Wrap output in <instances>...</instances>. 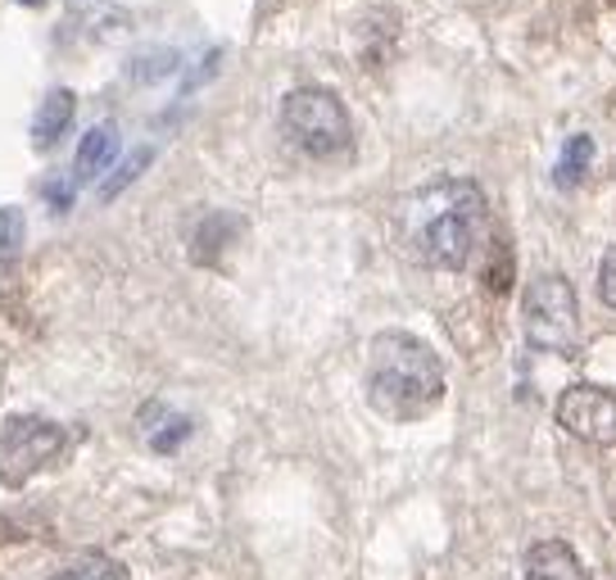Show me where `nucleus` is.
<instances>
[{
	"mask_svg": "<svg viewBox=\"0 0 616 580\" xmlns=\"http://www.w3.org/2000/svg\"><path fill=\"white\" fill-rule=\"evenodd\" d=\"M404 250L440 272H462L486 246V196L467 177H440L404 196L395 214Z\"/></svg>",
	"mask_w": 616,
	"mask_h": 580,
	"instance_id": "1",
	"label": "nucleus"
},
{
	"mask_svg": "<svg viewBox=\"0 0 616 580\" xmlns=\"http://www.w3.org/2000/svg\"><path fill=\"white\" fill-rule=\"evenodd\" d=\"M367 400L390 422H417L445 400V363L413 331H382L367 350Z\"/></svg>",
	"mask_w": 616,
	"mask_h": 580,
	"instance_id": "2",
	"label": "nucleus"
},
{
	"mask_svg": "<svg viewBox=\"0 0 616 580\" xmlns=\"http://www.w3.org/2000/svg\"><path fill=\"white\" fill-rule=\"evenodd\" d=\"M281 132L309 159H341L354 145V123L336 91L300 86L281 101Z\"/></svg>",
	"mask_w": 616,
	"mask_h": 580,
	"instance_id": "3",
	"label": "nucleus"
},
{
	"mask_svg": "<svg viewBox=\"0 0 616 580\" xmlns=\"http://www.w3.org/2000/svg\"><path fill=\"white\" fill-rule=\"evenodd\" d=\"M521 322H526V341L535 350H549V354H576L581 350L576 290L557 272H544L521 290Z\"/></svg>",
	"mask_w": 616,
	"mask_h": 580,
	"instance_id": "4",
	"label": "nucleus"
},
{
	"mask_svg": "<svg viewBox=\"0 0 616 580\" xmlns=\"http://www.w3.org/2000/svg\"><path fill=\"white\" fill-rule=\"evenodd\" d=\"M69 449V431L36 413H10L0 422V486L19 490L45 467H55Z\"/></svg>",
	"mask_w": 616,
	"mask_h": 580,
	"instance_id": "5",
	"label": "nucleus"
},
{
	"mask_svg": "<svg viewBox=\"0 0 616 580\" xmlns=\"http://www.w3.org/2000/svg\"><path fill=\"white\" fill-rule=\"evenodd\" d=\"M553 417L562 431H572L576 441L616 449V395L603 391V385H572V391H562Z\"/></svg>",
	"mask_w": 616,
	"mask_h": 580,
	"instance_id": "6",
	"label": "nucleus"
},
{
	"mask_svg": "<svg viewBox=\"0 0 616 580\" xmlns=\"http://www.w3.org/2000/svg\"><path fill=\"white\" fill-rule=\"evenodd\" d=\"M118 159V123H96L82 141H77V155H73V182L86 186L105 177V168Z\"/></svg>",
	"mask_w": 616,
	"mask_h": 580,
	"instance_id": "7",
	"label": "nucleus"
},
{
	"mask_svg": "<svg viewBox=\"0 0 616 580\" xmlns=\"http://www.w3.org/2000/svg\"><path fill=\"white\" fill-rule=\"evenodd\" d=\"M73 114H77V95H73L69 86H51V91H45L41 110L32 114V145H36L41 155L60 145V136H64L69 123H73Z\"/></svg>",
	"mask_w": 616,
	"mask_h": 580,
	"instance_id": "8",
	"label": "nucleus"
},
{
	"mask_svg": "<svg viewBox=\"0 0 616 580\" xmlns=\"http://www.w3.org/2000/svg\"><path fill=\"white\" fill-rule=\"evenodd\" d=\"M526 580H589L576 549L562 540H544L526 553Z\"/></svg>",
	"mask_w": 616,
	"mask_h": 580,
	"instance_id": "9",
	"label": "nucleus"
},
{
	"mask_svg": "<svg viewBox=\"0 0 616 580\" xmlns=\"http://www.w3.org/2000/svg\"><path fill=\"white\" fill-rule=\"evenodd\" d=\"M146 441H150V449L155 454H173V449H181L186 441H191V417H181V413H173V408H150L146 413Z\"/></svg>",
	"mask_w": 616,
	"mask_h": 580,
	"instance_id": "10",
	"label": "nucleus"
},
{
	"mask_svg": "<svg viewBox=\"0 0 616 580\" xmlns=\"http://www.w3.org/2000/svg\"><path fill=\"white\" fill-rule=\"evenodd\" d=\"M589 164H594V136H572L562 145V155H557V168H553V182L557 186H581L585 182V173H589Z\"/></svg>",
	"mask_w": 616,
	"mask_h": 580,
	"instance_id": "11",
	"label": "nucleus"
},
{
	"mask_svg": "<svg viewBox=\"0 0 616 580\" xmlns=\"http://www.w3.org/2000/svg\"><path fill=\"white\" fill-rule=\"evenodd\" d=\"M51 580H132V576H127V567H123L118 558H109V553H82V558H73L69 567H60Z\"/></svg>",
	"mask_w": 616,
	"mask_h": 580,
	"instance_id": "12",
	"label": "nucleus"
},
{
	"mask_svg": "<svg viewBox=\"0 0 616 580\" xmlns=\"http://www.w3.org/2000/svg\"><path fill=\"white\" fill-rule=\"evenodd\" d=\"M155 164V151H150V145H140V151H132L123 164H118V173L114 177H105V186H101V200H118L123 196V190L140 177V173H146Z\"/></svg>",
	"mask_w": 616,
	"mask_h": 580,
	"instance_id": "13",
	"label": "nucleus"
},
{
	"mask_svg": "<svg viewBox=\"0 0 616 580\" xmlns=\"http://www.w3.org/2000/svg\"><path fill=\"white\" fill-rule=\"evenodd\" d=\"M23 236H28V227H23V209L6 205V209H0V268L19 259Z\"/></svg>",
	"mask_w": 616,
	"mask_h": 580,
	"instance_id": "14",
	"label": "nucleus"
},
{
	"mask_svg": "<svg viewBox=\"0 0 616 580\" xmlns=\"http://www.w3.org/2000/svg\"><path fill=\"white\" fill-rule=\"evenodd\" d=\"M598 296L607 309H616V246L603 255V268H598Z\"/></svg>",
	"mask_w": 616,
	"mask_h": 580,
	"instance_id": "15",
	"label": "nucleus"
},
{
	"mask_svg": "<svg viewBox=\"0 0 616 580\" xmlns=\"http://www.w3.org/2000/svg\"><path fill=\"white\" fill-rule=\"evenodd\" d=\"M14 6H28V10H36V6H45V0H14Z\"/></svg>",
	"mask_w": 616,
	"mask_h": 580,
	"instance_id": "16",
	"label": "nucleus"
},
{
	"mask_svg": "<svg viewBox=\"0 0 616 580\" xmlns=\"http://www.w3.org/2000/svg\"><path fill=\"white\" fill-rule=\"evenodd\" d=\"M612 6H616V0H612Z\"/></svg>",
	"mask_w": 616,
	"mask_h": 580,
	"instance_id": "17",
	"label": "nucleus"
}]
</instances>
